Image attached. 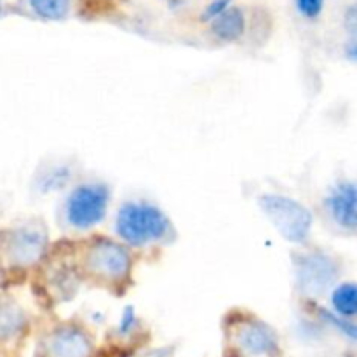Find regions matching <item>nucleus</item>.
I'll return each mask as SVG.
<instances>
[{
    "instance_id": "nucleus-1",
    "label": "nucleus",
    "mask_w": 357,
    "mask_h": 357,
    "mask_svg": "<svg viewBox=\"0 0 357 357\" xmlns=\"http://www.w3.org/2000/svg\"><path fill=\"white\" fill-rule=\"evenodd\" d=\"M117 234L132 246L166 239L171 223L162 211L149 202H126L117 215Z\"/></svg>"
},
{
    "instance_id": "nucleus-5",
    "label": "nucleus",
    "mask_w": 357,
    "mask_h": 357,
    "mask_svg": "<svg viewBox=\"0 0 357 357\" xmlns=\"http://www.w3.org/2000/svg\"><path fill=\"white\" fill-rule=\"evenodd\" d=\"M356 194V185L351 183V181H345V183L337 185L326 199L328 209H330L331 215H333L335 222L349 230H354L357 225Z\"/></svg>"
},
{
    "instance_id": "nucleus-10",
    "label": "nucleus",
    "mask_w": 357,
    "mask_h": 357,
    "mask_svg": "<svg viewBox=\"0 0 357 357\" xmlns=\"http://www.w3.org/2000/svg\"><path fill=\"white\" fill-rule=\"evenodd\" d=\"M333 307L340 316L352 317L357 312V289L354 284H344L335 289Z\"/></svg>"
},
{
    "instance_id": "nucleus-3",
    "label": "nucleus",
    "mask_w": 357,
    "mask_h": 357,
    "mask_svg": "<svg viewBox=\"0 0 357 357\" xmlns=\"http://www.w3.org/2000/svg\"><path fill=\"white\" fill-rule=\"evenodd\" d=\"M261 206L279 232L291 243H302L309 237L312 216L298 202L282 195H264Z\"/></svg>"
},
{
    "instance_id": "nucleus-9",
    "label": "nucleus",
    "mask_w": 357,
    "mask_h": 357,
    "mask_svg": "<svg viewBox=\"0 0 357 357\" xmlns=\"http://www.w3.org/2000/svg\"><path fill=\"white\" fill-rule=\"evenodd\" d=\"M72 0H30V7L38 17L47 21L65 20Z\"/></svg>"
},
{
    "instance_id": "nucleus-4",
    "label": "nucleus",
    "mask_w": 357,
    "mask_h": 357,
    "mask_svg": "<svg viewBox=\"0 0 357 357\" xmlns=\"http://www.w3.org/2000/svg\"><path fill=\"white\" fill-rule=\"evenodd\" d=\"M337 265L326 255L312 253L298 264V281L305 293H323L337 279Z\"/></svg>"
},
{
    "instance_id": "nucleus-7",
    "label": "nucleus",
    "mask_w": 357,
    "mask_h": 357,
    "mask_svg": "<svg viewBox=\"0 0 357 357\" xmlns=\"http://www.w3.org/2000/svg\"><path fill=\"white\" fill-rule=\"evenodd\" d=\"M93 265L100 268L105 275H122L128 271L129 258L121 248L114 244H103V246L94 248Z\"/></svg>"
},
{
    "instance_id": "nucleus-13",
    "label": "nucleus",
    "mask_w": 357,
    "mask_h": 357,
    "mask_svg": "<svg viewBox=\"0 0 357 357\" xmlns=\"http://www.w3.org/2000/svg\"><path fill=\"white\" fill-rule=\"evenodd\" d=\"M230 2H232V0H213V2L208 6V9H206V13L202 14V20L213 21L215 17H218L220 14L225 13V10L229 9Z\"/></svg>"
},
{
    "instance_id": "nucleus-11",
    "label": "nucleus",
    "mask_w": 357,
    "mask_h": 357,
    "mask_svg": "<svg viewBox=\"0 0 357 357\" xmlns=\"http://www.w3.org/2000/svg\"><path fill=\"white\" fill-rule=\"evenodd\" d=\"M246 342L250 349L257 352L271 351L272 345H274V338H272L271 331L265 330L261 324H253V326L244 331V344Z\"/></svg>"
},
{
    "instance_id": "nucleus-14",
    "label": "nucleus",
    "mask_w": 357,
    "mask_h": 357,
    "mask_svg": "<svg viewBox=\"0 0 357 357\" xmlns=\"http://www.w3.org/2000/svg\"><path fill=\"white\" fill-rule=\"evenodd\" d=\"M345 24H347L351 35H354V31H356V7L354 6L349 7L347 16H345Z\"/></svg>"
},
{
    "instance_id": "nucleus-6",
    "label": "nucleus",
    "mask_w": 357,
    "mask_h": 357,
    "mask_svg": "<svg viewBox=\"0 0 357 357\" xmlns=\"http://www.w3.org/2000/svg\"><path fill=\"white\" fill-rule=\"evenodd\" d=\"M213 33L216 38L223 42H236L239 40L246 30V16L239 7H229L225 13L220 14L213 20L211 26Z\"/></svg>"
},
{
    "instance_id": "nucleus-8",
    "label": "nucleus",
    "mask_w": 357,
    "mask_h": 357,
    "mask_svg": "<svg viewBox=\"0 0 357 357\" xmlns=\"http://www.w3.org/2000/svg\"><path fill=\"white\" fill-rule=\"evenodd\" d=\"M42 244H44V237L38 232H28V230H21L16 237H14V244L10 251L14 253L17 261L21 264H28V261L35 260L38 253L42 251Z\"/></svg>"
},
{
    "instance_id": "nucleus-12",
    "label": "nucleus",
    "mask_w": 357,
    "mask_h": 357,
    "mask_svg": "<svg viewBox=\"0 0 357 357\" xmlns=\"http://www.w3.org/2000/svg\"><path fill=\"white\" fill-rule=\"evenodd\" d=\"M296 9L307 20H316L323 13L324 0H295Z\"/></svg>"
},
{
    "instance_id": "nucleus-15",
    "label": "nucleus",
    "mask_w": 357,
    "mask_h": 357,
    "mask_svg": "<svg viewBox=\"0 0 357 357\" xmlns=\"http://www.w3.org/2000/svg\"><path fill=\"white\" fill-rule=\"evenodd\" d=\"M0 13H2V3H0Z\"/></svg>"
},
{
    "instance_id": "nucleus-2",
    "label": "nucleus",
    "mask_w": 357,
    "mask_h": 357,
    "mask_svg": "<svg viewBox=\"0 0 357 357\" xmlns=\"http://www.w3.org/2000/svg\"><path fill=\"white\" fill-rule=\"evenodd\" d=\"M110 192L103 183H84L66 201V220L75 229L98 225L107 215Z\"/></svg>"
}]
</instances>
